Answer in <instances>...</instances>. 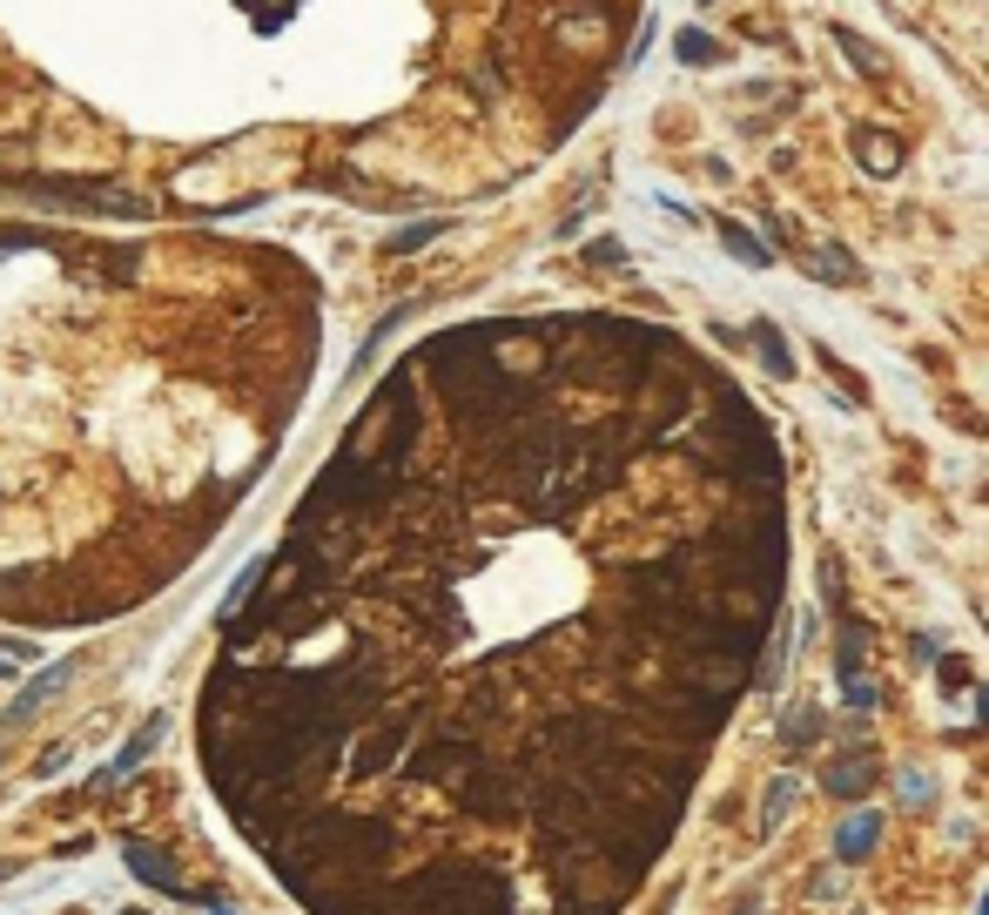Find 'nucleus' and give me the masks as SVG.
<instances>
[{
  "label": "nucleus",
  "mask_w": 989,
  "mask_h": 915,
  "mask_svg": "<svg viewBox=\"0 0 989 915\" xmlns=\"http://www.w3.org/2000/svg\"><path fill=\"white\" fill-rule=\"evenodd\" d=\"M849 148H855V162H862L868 176H895L902 155H909V148H902V135H888V128H875V122H855V128H849Z\"/></svg>",
  "instance_id": "obj_1"
},
{
  "label": "nucleus",
  "mask_w": 989,
  "mask_h": 915,
  "mask_svg": "<svg viewBox=\"0 0 989 915\" xmlns=\"http://www.w3.org/2000/svg\"><path fill=\"white\" fill-rule=\"evenodd\" d=\"M875 781H882V761L868 755V747H849V755H842V761L829 768V781H821V788H829L835 801H862V794H868Z\"/></svg>",
  "instance_id": "obj_2"
},
{
  "label": "nucleus",
  "mask_w": 989,
  "mask_h": 915,
  "mask_svg": "<svg viewBox=\"0 0 989 915\" xmlns=\"http://www.w3.org/2000/svg\"><path fill=\"white\" fill-rule=\"evenodd\" d=\"M801 263H808V277H814V283H849V290H855V283L868 277V270L855 263V249H842V242H814Z\"/></svg>",
  "instance_id": "obj_3"
},
{
  "label": "nucleus",
  "mask_w": 989,
  "mask_h": 915,
  "mask_svg": "<svg viewBox=\"0 0 989 915\" xmlns=\"http://www.w3.org/2000/svg\"><path fill=\"white\" fill-rule=\"evenodd\" d=\"M162 734H169V714H148V720H142V727H135V740H128V747H122V755H115V761H108V768H102V774H95V781H102V788H108V781H122V774H135V768H142V761H148V747H155V740H162Z\"/></svg>",
  "instance_id": "obj_4"
},
{
  "label": "nucleus",
  "mask_w": 989,
  "mask_h": 915,
  "mask_svg": "<svg viewBox=\"0 0 989 915\" xmlns=\"http://www.w3.org/2000/svg\"><path fill=\"white\" fill-rule=\"evenodd\" d=\"M835 48L855 61V74H862V81H888V54H882L868 34H855V28H842V21H835Z\"/></svg>",
  "instance_id": "obj_5"
},
{
  "label": "nucleus",
  "mask_w": 989,
  "mask_h": 915,
  "mask_svg": "<svg viewBox=\"0 0 989 915\" xmlns=\"http://www.w3.org/2000/svg\"><path fill=\"white\" fill-rule=\"evenodd\" d=\"M748 337H754V351H761V364H768V377H794V351H788V337L768 323V316H754L748 323Z\"/></svg>",
  "instance_id": "obj_6"
},
{
  "label": "nucleus",
  "mask_w": 989,
  "mask_h": 915,
  "mask_svg": "<svg viewBox=\"0 0 989 915\" xmlns=\"http://www.w3.org/2000/svg\"><path fill=\"white\" fill-rule=\"evenodd\" d=\"M862 667H868V626H862V620H842V626H835V674L855 680Z\"/></svg>",
  "instance_id": "obj_7"
},
{
  "label": "nucleus",
  "mask_w": 989,
  "mask_h": 915,
  "mask_svg": "<svg viewBox=\"0 0 989 915\" xmlns=\"http://www.w3.org/2000/svg\"><path fill=\"white\" fill-rule=\"evenodd\" d=\"M875 835H882V808H862L842 835H835V855H842V862H862V855L875 849Z\"/></svg>",
  "instance_id": "obj_8"
},
{
  "label": "nucleus",
  "mask_w": 989,
  "mask_h": 915,
  "mask_svg": "<svg viewBox=\"0 0 989 915\" xmlns=\"http://www.w3.org/2000/svg\"><path fill=\"white\" fill-rule=\"evenodd\" d=\"M720 242H727V257H740L748 270H768V263H774V249H768L761 236H748V229H740L733 216H720Z\"/></svg>",
  "instance_id": "obj_9"
},
{
  "label": "nucleus",
  "mask_w": 989,
  "mask_h": 915,
  "mask_svg": "<svg viewBox=\"0 0 989 915\" xmlns=\"http://www.w3.org/2000/svg\"><path fill=\"white\" fill-rule=\"evenodd\" d=\"M128 869H135V875H142L148 888H169V895H196V888H189V882H183V875H176L169 862H162L155 849H128Z\"/></svg>",
  "instance_id": "obj_10"
},
{
  "label": "nucleus",
  "mask_w": 989,
  "mask_h": 915,
  "mask_svg": "<svg viewBox=\"0 0 989 915\" xmlns=\"http://www.w3.org/2000/svg\"><path fill=\"white\" fill-rule=\"evenodd\" d=\"M814 734H821V707H808V700H801V707L781 720V747H788V761H794V755H808Z\"/></svg>",
  "instance_id": "obj_11"
},
{
  "label": "nucleus",
  "mask_w": 989,
  "mask_h": 915,
  "mask_svg": "<svg viewBox=\"0 0 989 915\" xmlns=\"http://www.w3.org/2000/svg\"><path fill=\"white\" fill-rule=\"evenodd\" d=\"M674 54H680L687 67H714V61H720L727 48H720L714 34H700V28H680V34H674Z\"/></svg>",
  "instance_id": "obj_12"
},
{
  "label": "nucleus",
  "mask_w": 989,
  "mask_h": 915,
  "mask_svg": "<svg viewBox=\"0 0 989 915\" xmlns=\"http://www.w3.org/2000/svg\"><path fill=\"white\" fill-rule=\"evenodd\" d=\"M794 801H801V788H794L788 774H781V781H768V801H761V828H774V821H781V814H788Z\"/></svg>",
  "instance_id": "obj_13"
},
{
  "label": "nucleus",
  "mask_w": 989,
  "mask_h": 915,
  "mask_svg": "<svg viewBox=\"0 0 989 915\" xmlns=\"http://www.w3.org/2000/svg\"><path fill=\"white\" fill-rule=\"evenodd\" d=\"M842 700H849V707H862V714H868V707H875V700H882V687H875V680H868V674H855V680H842Z\"/></svg>",
  "instance_id": "obj_14"
},
{
  "label": "nucleus",
  "mask_w": 989,
  "mask_h": 915,
  "mask_svg": "<svg viewBox=\"0 0 989 915\" xmlns=\"http://www.w3.org/2000/svg\"><path fill=\"white\" fill-rule=\"evenodd\" d=\"M438 229H445L438 216H431V222H410V229H397V236H391V249H418V242H431Z\"/></svg>",
  "instance_id": "obj_15"
},
{
  "label": "nucleus",
  "mask_w": 989,
  "mask_h": 915,
  "mask_svg": "<svg viewBox=\"0 0 989 915\" xmlns=\"http://www.w3.org/2000/svg\"><path fill=\"white\" fill-rule=\"evenodd\" d=\"M976 707H982V727H989V687H982V694H976Z\"/></svg>",
  "instance_id": "obj_16"
},
{
  "label": "nucleus",
  "mask_w": 989,
  "mask_h": 915,
  "mask_svg": "<svg viewBox=\"0 0 989 915\" xmlns=\"http://www.w3.org/2000/svg\"><path fill=\"white\" fill-rule=\"evenodd\" d=\"M982 915H989V895H982Z\"/></svg>",
  "instance_id": "obj_17"
}]
</instances>
